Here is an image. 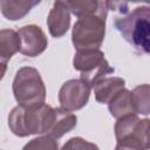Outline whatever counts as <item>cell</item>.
<instances>
[{"label": "cell", "instance_id": "8992f818", "mask_svg": "<svg viewBox=\"0 0 150 150\" xmlns=\"http://www.w3.org/2000/svg\"><path fill=\"white\" fill-rule=\"evenodd\" d=\"M91 88L81 79L68 80L59 91V102L62 109L76 111L82 109L89 101Z\"/></svg>", "mask_w": 150, "mask_h": 150}, {"label": "cell", "instance_id": "ffe728a7", "mask_svg": "<svg viewBox=\"0 0 150 150\" xmlns=\"http://www.w3.org/2000/svg\"><path fill=\"white\" fill-rule=\"evenodd\" d=\"M115 150H138V149H137V148H135V146L127 145V144L117 143V144H116V146H115Z\"/></svg>", "mask_w": 150, "mask_h": 150}, {"label": "cell", "instance_id": "5bb4252c", "mask_svg": "<svg viewBox=\"0 0 150 150\" xmlns=\"http://www.w3.org/2000/svg\"><path fill=\"white\" fill-rule=\"evenodd\" d=\"M108 109H109L110 115L112 117H115L116 120H118L123 116H127V115L136 114L134 103H132V98H131V91L125 88L122 89L108 103Z\"/></svg>", "mask_w": 150, "mask_h": 150}, {"label": "cell", "instance_id": "30bf717a", "mask_svg": "<svg viewBox=\"0 0 150 150\" xmlns=\"http://www.w3.org/2000/svg\"><path fill=\"white\" fill-rule=\"evenodd\" d=\"M77 117L75 114L67 111L62 108H55V115L53 125L48 132V136H52L55 139L61 138L63 135L69 132L76 127Z\"/></svg>", "mask_w": 150, "mask_h": 150}, {"label": "cell", "instance_id": "3957f363", "mask_svg": "<svg viewBox=\"0 0 150 150\" xmlns=\"http://www.w3.org/2000/svg\"><path fill=\"white\" fill-rule=\"evenodd\" d=\"M108 9L107 1H101L96 12L77 18L71 30V42L76 50L98 49L101 47L105 35Z\"/></svg>", "mask_w": 150, "mask_h": 150}, {"label": "cell", "instance_id": "9a60e30c", "mask_svg": "<svg viewBox=\"0 0 150 150\" xmlns=\"http://www.w3.org/2000/svg\"><path fill=\"white\" fill-rule=\"evenodd\" d=\"M131 98L136 114H150V84H139L131 90Z\"/></svg>", "mask_w": 150, "mask_h": 150}, {"label": "cell", "instance_id": "4fadbf2b", "mask_svg": "<svg viewBox=\"0 0 150 150\" xmlns=\"http://www.w3.org/2000/svg\"><path fill=\"white\" fill-rule=\"evenodd\" d=\"M40 1H32V0H1L0 1V9L2 15L11 20H20L26 16L30 9L39 5Z\"/></svg>", "mask_w": 150, "mask_h": 150}, {"label": "cell", "instance_id": "ba28073f", "mask_svg": "<svg viewBox=\"0 0 150 150\" xmlns=\"http://www.w3.org/2000/svg\"><path fill=\"white\" fill-rule=\"evenodd\" d=\"M49 34L53 38L63 36L70 26V11L66 1H55L47 18Z\"/></svg>", "mask_w": 150, "mask_h": 150}, {"label": "cell", "instance_id": "5b68a950", "mask_svg": "<svg viewBox=\"0 0 150 150\" xmlns=\"http://www.w3.org/2000/svg\"><path fill=\"white\" fill-rule=\"evenodd\" d=\"M73 66L81 74V80L90 88H94L107 75L112 74L115 69L110 67L104 57V53L100 49L77 50L73 59Z\"/></svg>", "mask_w": 150, "mask_h": 150}, {"label": "cell", "instance_id": "8fae6325", "mask_svg": "<svg viewBox=\"0 0 150 150\" xmlns=\"http://www.w3.org/2000/svg\"><path fill=\"white\" fill-rule=\"evenodd\" d=\"M20 36L18 32L13 29H1L0 32V59H1V64L4 67L2 76L5 74L6 69V63L11 57L20 52Z\"/></svg>", "mask_w": 150, "mask_h": 150}, {"label": "cell", "instance_id": "e0dca14e", "mask_svg": "<svg viewBox=\"0 0 150 150\" xmlns=\"http://www.w3.org/2000/svg\"><path fill=\"white\" fill-rule=\"evenodd\" d=\"M66 2L70 13L76 15L77 18L96 12L101 4V1H95V0H82V1L75 0V1H66Z\"/></svg>", "mask_w": 150, "mask_h": 150}, {"label": "cell", "instance_id": "52a82bcc", "mask_svg": "<svg viewBox=\"0 0 150 150\" xmlns=\"http://www.w3.org/2000/svg\"><path fill=\"white\" fill-rule=\"evenodd\" d=\"M18 34L21 42L20 53L26 56L35 57L42 54L48 46V40L45 32L36 25L23 26L19 28Z\"/></svg>", "mask_w": 150, "mask_h": 150}, {"label": "cell", "instance_id": "ac0fdd59", "mask_svg": "<svg viewBox=\"0 0 150 150\" xmlns=\"http://www.w3.org/2000/svg\"><path fill=\"white\" fill-rule=\"evenodd\" d=\"M22 150H59V144L52 136L43 135L30 139Z\"/></svg>", "mask_w": 150, "mask_h": 150}, {"label": "cell", "instance_id": "277c9868", "mask_svg": "<svg viewBox=\"0 0 150 150\" xmlns=\"http://www.w3.org/2000/svg\"><path fill=\"white\" fill-rule=\"evenodd\" d=\"M12 89L19 105L33 107L45 103L46 87L40 73L33 67H22L16 71Z\"/></svg>", "mask_w": 150, "mask_h": 150}, {"label": "cell", "instance_id": "7a4b0ae2", "mask_svg": "<svg viewBox=\"0 0 150 150\" xmlns=\"http://www.w3.org/2000/svg\"><path fill=\"white\" fill-rule=\"evenodd\" d=\"M116 29L136 50L150 54V5H142L118 15Z\"/></svg>", "mask_w": 150, "mask_h": 150}, {"label": "cell", "instance_id": "d6986e66", "mask_svg": "<svg viewBox=\"0 0 150 150\" xmlns=\"http://www.w3.org/2000/svg\"><path fill=\"white\" fill-rule=\"evenodd\" d=\"M61 150H100V149L96 144L88 142L82 137H71L63 144Z\"/></svg>", "mask_w": 150, "mask_h": 150}, {"label": "cell", "instance_id": "9c48e42d", "mask_svg": "<svg viewBox=\"0 0 150 150\" xmlns=\"http://www.w3.org/2000/svg\"><path fill=\"white\" fill-rule=\"evenodd\" d=\"M125 81L121 77L111 76L101 80L94 87V95L95 100L100 103H109L112 97L118 94L122 89H124Z\"/></svg>", "mask_w": 150, "mask_h": 150}, {"label": "cell", "instance_id": "7c38bea8", "mask_svg": "<svg viewBox=\"0 0 150 150\" xmlns=\"http://www.w3.org/2000/svg\"><path fill=\"white\" fill-rule=\"evenodd\" d=\"M135 146L138 150L150 149V118H143L137 122L131 134L122 142H117Z\"/></svg>", "mask_w": 150, "mask_h": 150}, {"label": "cell", "instance_id": "2e32d148", "mask_svg": "<svg viewBox=\"0 0 150 150\" xmlns=\"http://www.w3.org/2000/svg\"><path fill=\"white\" fill-rule=\"evenodd\" d=\"M139 121L137 114H131V115H127L123 116L121 118H118L115 123V136L117 142H122L124 141L132 131V129L135 128V125L137 124V122Z\"/></svg>", "mask_w": 150, "mask_h": 150}, {"label": "cell", "instance_id": "6da1fadb", "mask_svg": "<svg viewBox=\"0 0 150 150\" xmlns=\"http://www.w3.org/2000/svg\"><path fill=\"white\" fill-rule=\"evenodd\" d=\"M55 115V108L42 103L33 107L16 105L8 115V127L19 137L48 135Z\"/></svg>", "mask_w": 150, "mask_h": 150}]
</instances>
